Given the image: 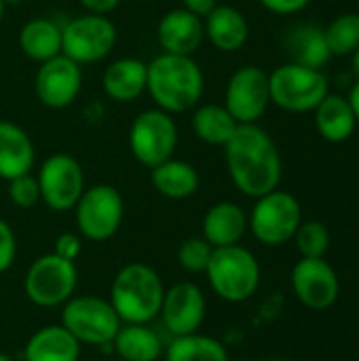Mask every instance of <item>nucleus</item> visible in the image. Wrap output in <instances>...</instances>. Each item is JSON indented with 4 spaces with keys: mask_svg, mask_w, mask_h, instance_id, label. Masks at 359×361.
Listing matches in <instances>:
<instances>
[{
    "mask_svg": "<svg viewBox=\"0 0 359 361\" xmlns=\"http://www.w3.org/2000/svg\"><path fill=\"white\" fill-rule=\"evenodd\" d=\"M286 44H288V53H290L292 61L309 66V68L322 70L332 57L328 42H326L324 27H317V25H309V23L296 25L288 34Z\"/></svg>",
    "mask_w": 359,
    "mask_h": 361,
    "instance_id": "bb28decb",
    "label": "nucleus"
},
{
    "mask_svg": "<svg viewBox=\"0 0 359 361\" xmlns=\"http://www.w3.org/2000/svg\"><path fill=\"white\" fill-rule=\"evenodd\" d=\"M216 6H218V0H182V8H186L188 13L201 19H205Z\"/></svg>",
    "mask_w": 359,
    "mask_h": 361,
    "instance_id": "e433bc0d",
    "label": "nucleus"
},
{
    "mask_svg": "<svg viewBox=\"0 0 359 361\" xmlns=\"http://www.w3.org/2000/svg\"><path fill=\"white\" fill-rule=\"evenodd\" d=\"M40 201L53 212H70L85 192V173L80 163L66 154L55 152L47 157L38 169Z\"/></svg>",
    "mask_w": 359,
    "mask_h": 361,
    "instance_id": "f8f14e48",
    "label": "nucleus"
},
{
    "mask_svg": "<svg viewBox=\"0 0 359 361\" xmlns=\"http://www.w3.org/2000/svg\"><path fill=\"white\" fill-rule=\"evenodd\" d=\"M229 176L235 188L252 199H258L279 188L284 163L277 144L258 123L239 125L224 146Z\"/></svg>",
    "mask_w": 359,
    "mask_h": 361,
    "instance_id": "f257e3e1",
    "label": "nucleus"
},
{
    "mask_svg": "<svg viewBox=\"0 0 359 361\" xmlns=\"http://www.w3.org/2000/svg\"><path fill=\"white\" fill-rule=\"evenodd\" d=\"M76 283H78L76 264L51 252L36 258L30 264L23 279V292L32 305L42 309H53L66 305L74 296Z\"/></svg>",
    "mask_w": 359,
    "mask_h": 361,
    "instance_id": "1a4fd4ad",
    "label": "nucleus"
},
{
    "mask_svg": "<svg viewBox=\"0 0 359 361\" xmlns=\"http://www.w3.org/2000/svg\"><path fill=\"white\" fill-rule=\"evenodd\" d=\"M0 361H15L11 355H6V353H0Z\"/></svg>",
    "mask_w": 359,
    "mask_h": 361,
    "instance_id": "79ce46f5",
    "label": "nucleus"
},
{
    "mask_svg": "<svg viewBox=\"0 0 359 361\" xmlns=\"http://www.w3.org/2000/svg\"><path fill=\"white\" fill-rule=\"evenodd\" d=\"M25 361H78L80 360V343L61 326H44L36 330L25 349Z\"/></svg>",
    "mask_w": 359,
    "mask_h": 361,
    "instance_id": "4be33fe9",
    "label": "nucleus"
},
{
    "mask_svg": "<svg viewBox=\"0 0 359 361\" xmlns=\"http://www.w3.org/2000/svg\"><path fill=\"white\" fill-rule=\"evenodd\" d=\"M146 76L148 66L142 59L123 57L106 68L102 76V87L110 99L129 104L146 91Z\"/></svg>",
    "mask_w": 359,
    "mask_h": 361,
    "instance_id": "412c9836",
    "label": "nucleus"
},
{
    "mask_svg": "<svg viewBox=\"0 0 359 361\" xmlns=\"http://www.w3.org/2000/svg\"><path fill=\"white\" fill-rule=\"evenodd\" d=\"M165 361H229L224 343L199 332L186 336H174L163 351Z\"/></svg>",
    "mask_w": 359,
    "mask_h": 361,
    "instance_id": "c85d7f7f",
    "label": "nucleus"
},
{
    "mask_svg": "<svg viewBox=\"0 0 359 361\" xmlns=\"http://www.w3.org/2000/svg\"><path fill=\"white\" fill-rule=\"evenodd\" d=\"M157 40L163 53L193 57L205 40L203 19L188 13L186 8H171L161 17L157 25Z\"/></svg>",
    "mask_w": 359,
    "mask_h": 361,
    "instance_id": "f3484780",
    "label": "nucleus"
},
{
    "mask_svg": "<svg viewBox=\"0 0 359 361\" xmlns=\"http://www.w3.org/2000/svg\"><path fill=\"white\" fill-rule=\"evenodd\" d=\"M292 290L311 311H326L341 296V281L326 258H300L292 269Z\"/></svg>",
    "mask_w": 359,
    "mask_h": 361,
    "instance_id": "4468645a",
    "label": "nucleus"
},
{
    "mask_svg": "<svg viewBox=\"0 0 359 361\" xmlns=\"http://www.w3.org/2000/svg\"><path fill=\"white\" fill-rule=\"evenodd\" d=\"M214 247L203 237L184 239L178 247V262L188 273H205Z\"/></svg>",
    "mask_w": 359,
    "mask_h": 361,
    "instance_id": "2f4dec72",
    "label": "nucleus"
},
{
    "mask_svg": "<svg viewBox=\"0 0 359 361\" xmlns=\"http://www.w3.org/2000/svg\"><path fill=\"white\" fill-rule=\"evenodd\" d=\"M150 182L159 195L171 201L188 199L199 188V173L197 169L180 159H167L150 169Z\"/></svg>",
    "mask_w": 359,
    "mask_h": 361,
    "instance_id": "393cba45",
    "label": "nucleus"
},
{
    "mask_svg": "<svg viewBox=\"0 0 359 361\" xmlns=\"http://www.w3.org/2000/svg\"><path fill=\"white\" fill-rule=\"evenodd\" d=\"M36 150L30 135L15 123L0 121V178L13 180L32 173Z\"/></svg>",
    "mask_w": 359,
    "mask_h": 361,
    "instance_id": "aec40b11",
    "label": "nucleus"
},
{
    "mask_svg": "<svg viewBox=\"0 0 359 361\" xmlns=\"http://www.w3.org/2000/svg\"><path fill=\"white\" fill-rule=\"evenodd\" d=\"M4 8H6V6H4V2L0 0V21H2V17H4Z\"/></svg>",
    "mask_w": 359,
    "mask_h": 361,
    "instance_id": "37998d69",
    "label": "nucleus"
},
{
    "mask_svg": "<svg viewBox=\"0 0 359 361\" xmlns=\"http://www.w3.org/2000/svg\"><path fill=\"white\" fill-rule=\"evenodd\" d=\"M163 294V279L150 264L129 262L110 286V305L121 324H150L161 313Z\"/></svg>",
    "mask_w": 359,
    "mask_h": 361,
    "instance_id": "7ed1b4c3",
    "label": "nucleus"
},
{
    "mask_svg": "<svg viewBox=\"0 0 359 361\" xmlns=\"http://www.w3.org/2000/svg\"><path fill=\"white\" fill-rule=\"evenodd\" d=\"M17 258V237L8 222L0 218V275L6 273Z\"/></svg>",
    "mask_w": 359,
    "mask_h": 361,
    "instance_id": "72a5a7b5",
    "label": "nucleus"
},
{
    "mask_svg": "<svg viewBox=\"0 0 359 361\" xmlns=\"http://www.w3.org/2000/svg\"><path fill=\"white\" fill-rule=\"evenodd\" d=\"M313 112H315V129L326 142L343 144L355 133L358 118L345 95L328 93Z\"/></svg>",
    "mask_w": 359,
    "mask_h": 361,
    "instance_id": "5701e85b",
    "label": "nucleus"
},
{
    "mask_svg": "<svg viewBox=\"0 0 359 361\" xmlns=\"http://www.w3.org/2000/svg\"><path fill=\"white\" fill-rule=\"evenodd\" d=\"M248 233V214L233 201L212 205L203 216V239L212 247L237 245Z\"/></svg>",
    "mask_w": 359,
    "mask_h": 361,
    "instance_id": "a211bd4d",
    "label": "nucleus"
},
{
    "mask_svg": "<svg viewBox=\"0 0 359 361\" xmlns=\"http://www.w3.org/2000/svg\"><path fill=\"white\" fill-rule=\"evenodd\" d=\"M332 57H347L359 47V13H343L324 27Z\"/></svg>",
    "mask_w": 359,
    "mask_h": 361,
    "instance_id": "c756f323",
    "label": "nucleus"
},
{
    "mask_svg": "<svg viewBox=\"0 0 359 361\" xmlns=\"http://www.w3.org/2000/svg\"><path fill=\"white\" fill-rule=\"evenodd\" d=\"M19 47L38 63L61 55V25L47 17L30 19L19 32Z\"/></svg>",
    "mask_w": 359,
    "mask_h": 361,
    "instance_id": "a878e982",
    "label": "nucleus"
},
{
    "mask_svg": "<svg viewBox=\"0 0 359 361\" xmlns=\"http://www.w3.org/2000/svg\"><path fill=\"white\" fill-rule=\"evenodd\" d=\"M260 4L275 15H296L305 11L311 4V0H260Z\"/></svg>",
    "mask_w": 359,
    "mask_h": 361,
    "instance_id": "c9c22d12",
    "label": "nucleus"
},
{
    "mask_svg": "<svg viewBox=\"0 0 359 361\" xmlns=\"http://www.w3.org/2000/svg\"><path fill=\"white\" fill-rule=\"evenodd\" d=\"M294 243H296L300 258H326L332 237L324 222L307 220V222H300L294 235Z\"/></svg>",
    "mask_w": 359,
    "mask_h": 361,
    "instance_id": "7c9ffc66",
    "label": "nucleus"
},
{
    "mask_svg": "<svg viewBox=\"0 0 359 361\" xmlns=\"http://www.w3.org/2000/svg\"><path fill=\"white\" fill-rule=\"evenodd\" d=\"M347 99H349V104H351V108H353V114H355L359 125V78L351 85V91H349Z\"/></svg>",
    "mask_w": 359,
    "mask_h": 361,
    "instance_id": "58836bf2",
    "label": "nucleus"
},
{
    "mask_svg": "<svg viewBox=\"0 0 359 361\" xmlns=\"http://www.w3.org/2000/svg\"><path fill=\"white\" fill-rule=\"evenodd\" d=\"M203 27L205 38L222 53L239 51L250 38V23L245 15L231 4H218L203 19Z\"/></svg>",
    "mask_w": 359,
    "mask_h": 361,
    "instance_id": "6ab92c4d",
    "label": "nucleus"
},
{
    "mask_svg": "<svg viewBox=\"0 0 359 361\" xmlns=\"http://www.w3.org/2000/svg\"><path fill=\"white\" fill-rule=\"evenodd\" d=\"M269 93L271 104L277 108L305 114L320 106V102L330 93V85L322 70L288 61L269 74Z\"/></svg>",
    "mask_w": 359,
    "mask_h": 361,
    "instance_id": "39448f33",
    "label": "nucleus"
},
{
    "mask_svg": "<svg viewBox=\"0 0 359 361\" xmlns=\"http://www.w3.org/2000/svg\"><path fill=\"white\" fill-rule=\"evenodd\" d=\"M178 146V125L161 108L140 112L129 127V150L138 163L152 169L174 157Z\"/></svg>",
    "mask_w": 359,
    "mask_h": 361,
    "instance_id": "9d476101",
    "label": "nucleus"
},
{
    "mask_svg": "<svg viewBox=\"0 0 359 361\" xmlns=\"http://www.w3.org/2000/svg\"><path fill=\"white\" fill-rule=\"evenodd\" d=\"M351 68H353V74L359 78V47L351 53Z\"/></svg>",
    "mask_w": 359,
    "mask_h": 361,
    "instance_id": "ea45409f",
    "label": "nucleus"
},
{
    "mask_svg": "<svg viewBox=\"0 0 359 361\" xmlns=\"http://www.w3.org/2000/svg\"><path fill=\"white\" fill-rule=\"evenodd\" d=\"M269 104V74L262 68L243 66L233 72L224 93V108L239 125L258 123Z\"/></svg>",
    "mask_w": 359,
    "mask_h": 361,
    "instance_id": "ddd939ff",
    "label": "nucleus"
},
{
    "mask_svg": "<svg viewBox=\"0 0 359 361\" xmlns=\"http://www.w3.org/2000/svg\"><path fill=\"white\" fill-rule=\"evenodd\" d=\"M205 311L207 302L201 288L190 281H180L165 290L159 317L171 336H186L199 332L205 322Z\"/></svg>",
    "mask_w": 359,
    "mask_h": 361,
    "instance_id": "dca6fc26",
    "label": "nucleus"
},
{
    "mask_svg": "<svg viewBox=\"0 0 359 361\" xmlns=\"http://www.w3.org/2000/svg\"><path fill=\"white\" fill-rule=\"evenodd\" d=\"M80 6L87 13H95V15H108L110 11H114L123 0H78Z\"/></svg>",
    "mask_w": 359,
    "mask_h": 361,
    "instance_id": "4c0bfd02",
    "label": "nucleus"
},
{
    "mask_svg": "<svg viewBox=\"0 0 359 361\" xmlns=\"http://www.w3.org/2000/svg\"><path fill=\"white\" fill-rule=\"evenodd\" d=\"M8 199L19 209H30L40 201L38 180L32 173L8 180Z\"/></svg>",
    "mask_w": 359,
    "mask_h": 361,
    "instance_id": "473e14b6",
    "label": "nucleus"
},
{
    "mask_svg": "<svg viewBox=\"0 0 359 361\" xmlns=\"http://www.w3.org/2000/svg\"><path fill=\"white\" fill-rule=\"evenodd\" d=\"M205 275L214 294L231 305L250 300L260 286L258 258L239 243L214 247Z\"/></svg>",
    "mask_w": 359,
    "mask_h": 361,
    "instance_id": "20e7f679",
    "label": "nucleus"
},
{
    "mask_svg": "<svg viewBox=\"0 0 359 361\" xmlns=\"http://www.w3.org/2000/svg\"><path fill=\"white\" fill-rule=\"evenodd\" d=\"M303 222L300 201L288 190H271L256 199L248 216V231L262 245L277 247L294 239Z\"/></svg>",
    "mask_w": 359,
    "mask_h": 361,
    "instance_id": "423d86ee",
    "label": "nucleus"
},
{
    "mask_svg": "<svg viewBox=\"0 0 359 361\" xmlns=\"http://www.w3.org/2000/svg\"><path fill=\"white\" fill-rule=\"evenodd\" d=\"M78 235L87 241H108L112 239L125 216L123 195L110 184H95L85 188L78 203L74 205Z\"/></svg>",
    "mask_w": 359,
    "mask_h": 361,
    "instance_id": "6e6552de",
    "label": "nucleus"
},
{
    "mask_svg": "<svg viewBox=\"0 0 359 361\" xmlns=\"http://www.w3.org/2000/svg\"><path fill=\"white\" fill-rule=\"evenodd\" d=\"M4 2V6H15V4H21L23 0H2Z\"/></svg>",
    "mask_w": 359,
    "mask_h": 361,
    "instance_id": "a19ab883",
    "label": "nucleus"
},
{
    "mask_svg": "<svg viewBox=\"0 0 359 361\" xmlns=\"http://www.w3.org/2000/svg\"><path fill=\"white\" fill-rule=\"evenodd\" d=\"M123 361H157L165 345L148 324H123L110 345Z\"/></svg>",
    "mask_w": 359,
    "mask_h": 361,
    "instance_id": "b1692460",
    "label": "nucleus"
},
{
    "mask_svg": "<svg viewBox=\"0 0 359 361\" xmlns=\"http://www.w3.org/2000/svg\"><path fill=\"white\" fill-rule=\"evenodd\" d=\"M83 252V237L76 235V233H61L57 239H55V247H53V254L68 260V262H76V258L80 256Z\"/></svg>",
    "mask_w": 359,
    "mask_h": 361,
    "instance_id": "f704fd0d",
    "label": "nucleus"
},
{
    "mask_svg": "<svg viewBox=\"0 0 359 361\" xmlns=\"http://www.w3.org/2000/svg\"><path fill=\"white\" fill-rule=\"evenodd\" d=\"M146 66V91L154 99L157 108L178 114L195 108L201 102L205 76L201 66L190 55L161 53Z\"/></svg>",
    "mask_w": 359,
    "mask_h": 361,
    "instance_id": "f03ea898",
    "label": "nucleus"
},
{
    "mask_svg": "<svg viewBox=\"0 0 359 361\" xmlns=\"http://www.w3.org/2000/svg\"><path fill=\"white\" fill-rule=\"evenodd\" d=\"M61 326L80 343L93 347L112 345L118 328L123 326L110 300L93 294L72 296L61 311Z\"/></svg>",
    "mask_w": 359,
    "mask_h": 361,
    "instance_id": "0eeeda50",
    "label": "nucleus"
},
{
    "mask_svg": "<svg viewBox=\"0 0 359 361\" xmlns=\"http://www.w3.org/2000/svg\"><path fill=\"white\" fill-rule=\"evenodd\" d=\"M116 36V27L106 15H78L61 27V55L78 66L102 61L112 53Z\"/></svg>",
    "mask_w": 359,
    "mask_h": 361,
    "instance_id": "9b49d317",
    "label": "nucleus"
},
{
    "mask_svg": "<svg viewBox=\"0 0 359 361\" xmlns=\"http://www.w3.org/2000/svg\"><path fill=\"white\" fill-rule=\"evenodd\" d=\"M239 123L220 104H203L193 114L195 135L209 146H226Z\"/></svg>",
    "mask_w": 359,
    "mask_h": 361,
    "instance_id": "cd10ccee",
    "label": "nucleus"
},
{
    "mask_svg": "<svg viewBox=\"0 0 359 361\" xmlns=\"http://www.w3.org/2000/svg\"><path fill=\"white\" fill-rule=\"evenodd\" d=\"M80 87L83 70L66 55H57L49 61H42L34 78V91L38 102L51 110H63L74 104L80 93Z\"/></svg>",
    "mask_w": 359,
    "mask_h": 361,
    "instance_id": "2eb2a0df",
    "label": "nucleus"
},
{
    "mask_svg": "<svg viewBox=\"0 0 359 361\" xmlns=\"http://www.w3.org/2000/svg\"><path fill=\"white\" fill-rule=\"evenodd\" d=\"M358 4H359V0H358Z\"/></svg>",
    "mask_w": 359,
    "mask_h": 361,
    "instance_id": "c03bdc74",
    "label": "nucleus"
}]
</instances>
